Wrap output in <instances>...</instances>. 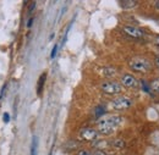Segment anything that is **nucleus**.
<instances>
[{
  "instance_id": "1",
  "label": "nucleus",
  "mask_w": 159,
  "mask_h": 155,
  "mask_svg": "<svg viewBox=\"0 0 159 155\" xmlns=\"http://www.w3.org/2000/svg\"><path fill=\"white\" fill-rule=\"evenodd\" d=\"M124 123V117L119 114H108L97 120V130L100 136H111Z\"/></svg>"
},
{
  "instance_id": "2",
  "label": "nucleus",
  "mask_w": 159,
  "mask_h": 155,
  "mask_svg": "<svg viewBox=\"0 0 159 155\" xmlns=\"http://www.w3.org/2000/svg\"><path fill=\"white\" fill-rule=\"evenodd\" d=\"M127 67L134 72L139 73L142 76H148L154 71V62L153 60L144 56V55H134L129 59L127 61Z\"/></svg>"
},
{
  "instance_id": "3",
  "label": "nucleus",
  "mask_w": 159,
  "mask_h": 155,
  "mask_svg": "<svg viewBox=\"0 0 159 155\" xmlns=\"http://www.w3.org/2000/svg\"><path fill=\"white\" fill-rule=\"evenodd\" d=\"M99 89L108 95H119L125 92V88L121 83L115 79H103L99 83Z\"/></svg>"
},
{
  "instance_id": "4",
  "label": "nucleus",
  "mask_w": 159,
  "mask_h": 155,
  "mask_svg": "<svg viewBox=\"0 0 159 155\" xmlns=\"http://www.w3.org/2000/svg\"><path fill=\"white\" fill-rule=\"evenodd\" d=\"M109 105L115 111H126V110H130L131 108H134L135 101H134V99L131 97L118 95V97H115L109 103Z\"/></svg>"
},
{
  "instance_id": "5",
  "label": "nucleus",
  "mask_w": 159,
  "mask_h": 155,
  "mask_svg": "<svg viewBox=\"0 0 159 155\" xmlns=\"http://www.w3.org/2000/svg\"><path fill=\"white\" fill-rule=\"evenodd\" d=\"M121 31L126 37L135 39V40H142V39H146L148 37L147 31L136 24H124L121 27Z\"/></svg>"
},
{
  "instance_id": "6",
  "label": "nucleus",
  "mask_w": 159,
  "mask_h": 155,
  "mask_svg": "<svg viewBox=\"0 0 159 155\" xmlns=\"http://www.w3.org/2000/svg\"><path fill=\"white\" fill-rule=\"evenodd\" d=\"M120 83L124 88L130 91H139L141 88V81L136 76H134V73H129V72L120 75Z\"/></svg>"
},
{
  "instance_id": "7",
  "label": "nucleus",
  "mask_w": 159,
  "mask_h": 155,
  "mask_svg": "<svg viewBox=\"0 0 159 155\" xmlns=\"http://www.w3.org/2000/svg\"><path fill=\"white\" fill-rule=\"evenodd\" d=\"M80 139L84 140V142H91L93 143L94 140L99 139V132L97 128H92V127H83L79 131Z\"/></svg>"
},
{
  "instance_id": "8",
  "label": "nucleus",
  "mask_w": 159,
  "mask_h": 155,
  "mask_svg": "<svg viewBox=\"0 0 159 155\" xmlns=\"http://www.w3.org/2000/svg\"><path fill=\"white\" fill-rule=\"evenodd\" d=\"M100 75L105 79H113L115 76H118V70L114 66H104L100 69Z\"/></svg>"
},
{
  "instance_id": "9",
  "label": "nucleus",
  "mask_w": 159,
  "mask_h": 155,
  "mask_svg": "<svg viewBox=\"0 0 159 155\" xmlns=\"http://www.w3.org/2000/svg\"><path fill=\"white\" fill-rule=\"evenodd\" d=\"M126 145H127V142L124 138H113L111 140H109V148H113L116 150L126 148Z\"/></svg>"
},
{
  "instance_id": "10",
  "label": "nucleus",
  "mask_w": 159,
  "mask_h": 155,
  "mask_svg": "<svg viewBox=\"0 0 159 155\" xmlns=\"http://www.w3.org/2000/svg\"><path fill=\"white\" fill-rule=\"evenodd\" d=\"M91 145H92V148H94V150H105L107 148H109V140L99 138V139L94 140Z\"/></svg>"
},
{
  "instance_id": "11",
  "label": "nucleus",
  "mask_w": 159,
  "mask_h": 155,
  "mask_svg": "<svg viewBox=\"0 0 159 155\" xmlns=\"http://www.w3.org/2000/svg\"><path fill=\"white\" fill-rule=\"evenodd\" d=\"M45 79H47V72H43L38 78V82H37V95H42L43 89H44V84H45Z\"/></svg>"
},
{
  "instance_id": "12",
  "label": "nucleus",
  "mask_w": 159,
  "mask_h": 155,
  "mask_svg": "<svg viewBox=\"0 0 159 155\" xmlns=\"http://www.w3.org/2000/svg\"><path fill=\"white\" fill-rule=\"evenodd\" d=\"M149 88H151V92H153L154 94L159 95V76L154 77L149 82Z\"/></svg>"
},
{
  "instance_id": "13",
  "label": "nucleus",
  "mask_w": 159,
  "mask_h": 155,
  "mask_svg": "<svg viewBox=\"0 0 159 155\" xmlns=\"http://www.w3.org/2000/svg\"><path fill=\"white\" fill-rule=\"evenodd\" d=\"M37 149H38V138L36 136H33L32 145H31V155H37Z\"/></svg>"
},
{
  "instance_id": "14",
  "label": "nucleus",
  "mask_w": 159,
  "mask_h": 155,
  "mask_svg": "<svg viewBox=\"0 0 159 155\" xmlns=\"http://www.w3.org/2000/svg\"><path fill=\"white\" fill-rule=\"evenodd\" d=\"M119 4L122 6V9H132L134 6L139 5L137 1H120Z\"/></svg>"
},
{
  "instance_id": "15",
  "label": "nucleus",
  "mask_w": 159,
  "mask_h": 155,
  "mask_svg": "<svg viewBox=\"0 0 159 155\" xmlns=\"http://www.w3.org/2000/svg\"><path fill=\"white\" fill-rule=\"evenodd\" d=\"M151 5V9L156 12V14H159V0H154V1H149L148 2Z\"/></svg>"
},
{
  "instance_id": "16",
  "label": "nucleus",
  "mask_w": 159,
  "mask_h": 155,
  "mask_svg": "<svg viewBox=\"0 0 159 155\" xmlns=\"http://www.w3.org/2000/svg\"><path fill=\"white\" fill-rule=\"evenodd\" d=\"M91 150H88V149H84V148H82V149H79L76 153H75V155H91Z\"/></svg>"
},
{
  "instance_id": "17",
  "label": "nucleus",
  "mask_w": 159,
  "mask_h": 155,
  "mask_svg": "<svg viewBox=\"0 0 159 155\" xmlns=\"http://www.w3.org/2000/svg\"><path fill=\"white\" fill-rule=\"evenodd\" d=\"M153 62H154V67H156V70L158 71V73H159V54H156V55H154Z\"/></svg>"
},
{
  "instance_id": "18",
  "label": "nucleus",
  "mask_w": 159,
  "mask_h": 155,
  "mask_svg": "<svg viewBox=\"0 0 159 155\" xmlns=\"http://www.w3.org/2000/svg\"><path fill=\"white\" fill-rule=\"evenodd\" d=\"M58 49H59V45H58V44H55V45H54V48H53V50H52V53H50V58L52 59H54L55 56H57Z\"/></svg>"
},
{
  "instance_id": "19",
  "label": "nucleus",
  "mask_w": 159,
  "mask_h": 155,
  "mask_svg": "<svg viewBox=\"0 0 159 155\" xmlns=\"http://www.w3.org/2000/svg\"><path fill=\"white\" fill-rule=\"evenodd\" d=\"M2 121H4L5 123H9V122H10V114H9V113H4V115H2Z\"/></svg>"
},
{
  "instance_id": "20",
  "label": "nucleus",
  "mask_w": 159,
  "mask_h": 155,
  "mask_svg": "<svg viewBox=\"0 0 159 155\" xmlns=\"http://www.w3.org/2000/svg\"><path fill=\"white\" fill-rule=\"evenodd\" d=\"M91 155H107V152L105 150H94L91 153Z\"/></svg>"
},
{
  "instance_id": "21",
  "label": "nucleus",
  "mask_w": 159,
  "mask_h": 155,
  "mask_svg": "<svg viewBox=\"0 0 159 155\" xmlns=\"http://www.w3.org/2000/svg\"><path fill=\"white\" fill-rule=\"evenodd\" d=\"M153 44L156 45V48L159 50V36H156L154 39H153Z\"/></svg>"
},
{
  "instance_id": "22",
  "label": "nucleus",
  "mask_w": 159,
  "mask_h": 155,
  "mask_svg": "<svg viewBox=\"0 0 159 155\" xmlns=\"http://www.w3.org/2000/svg\"><path fill=\"white\" fill-rule=\"evenodd\" d=\"M34 7H36V2L33 1V2H31V5H30V9H28V14L31 15L32 14V11L34 10Z\"/></svg>"
},
{
  "instance_id": "23",
  "label": "nucleus",
  "mask_w": 159,
  "mask_h": 155,
  "mask_svg": "<svg viewBox=\"0 0 159 155\" xmlns=\"http://www.w3.org/2000/svg\"><path fill=\"white\" fill-rule=\"evenodd\" d=\"M33 17H30V20H28V22H27V27L28 28H31V26H32V23H33Z\"/></svg>"
},
{
  "instance_id": "24",
  "label": "nucleus",
  "mask_w": 159,
  "mask_h": 155,
  "mask_svg": "<svg viewBox=\"0 0 159 155\" xmlns=\"http://www.w3.org/2000/svg\"><path fill=\"white\" fill-rule=\"evenodd\" d=\"M5 91H6V84L2 87V89H1V93H0V99L4 97V94H5Z\"/></svg>"
}]
</instances>
